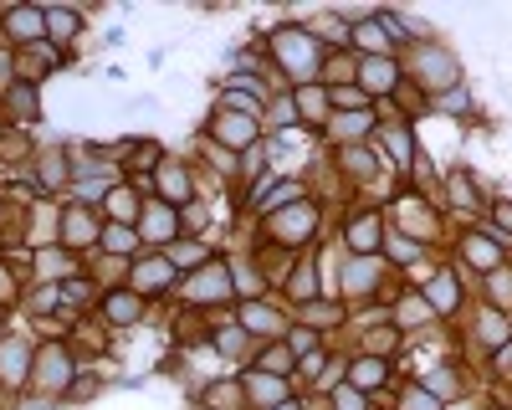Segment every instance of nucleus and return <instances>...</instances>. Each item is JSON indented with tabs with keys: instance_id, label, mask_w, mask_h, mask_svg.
Segmentation results:
<instances>
[{
	"instance_id": "nucleus-1",
	"label": "nucleus",
	"mask_w": 512,
	"mask_h": 410,
	"mask_svg": "<svg viewBox=\"0 0 512 410\" xmlns=\"http://www.w3.org/2000/svg\"><path fill=\"white\" fill-rule=\"evenodd\" d=\"M267 52H272V67L297 82V88H308L313 77H323V41L303 26V21H282L272 36H267Z\"/></svg>"
},
{
	"instance_id": "nucleus-2",
	"label": "nucleus",
	"mask_w": 512,
	"mask_h": 410,
	"mask_svg": "<svg viewBox=\"0 0 512 410\" xmlns=\"http://www.w3.org/2000/svg\"><path fill=\"white\" fill-rule=\"evenodd\" d=\"M415 77V88H420V98L431 103L436 93H446V88H461V57L446 47V41H415V57H410V72H405V82Z\"/></svg>"
},
{
	"instance_id": "nucleus-3",
	"label": "nucleus",
	"mask_w": 512,
	"mask_h": 410,
	"mask_svg": "<svg viewBox=\"0 0 512 410\" xmlns=\"http://www.w3.org/2000/svg\"><path fill=\"white\" fill-rule=\"evenodd\" d=\"M77 375H82V369H77L72 344L52 339V344H41V349H36V364H31V390L41 395V405L67 400V390H72V380H77Z\"/></svg>"
},
{
	"instance_id": "nucleus-4",
	"label": "nucleus",
	"mask_w": 512,
	"mask_h": 410,
	"mask_svg": "<svg viewBox=\"0 0 512 410\" xmlns=\"http://www.w3.org/2000/svg\"><path fill=\"white\" fill-rule=\"evenodd\" d=\"M175 293L190 303V308H231L236 303V287H231V262L210 257L200 272L185 277V287H175Z\"/></svg>"
},
{
	"instance_id": "nucleus-5",
	"label": "nucleus",
	"mask_w": 512,
	"mask_h": 410,
	"mask_svg": "<svg viewBox=\"0 0 512 410\" xmlns=\"http://www.w3.org/2000/svg\"><path fill=\"white\" fill-rule=\"evenodd\" d=\"M318 226H323L318 200H297V205H287V211L267 216V236H272L277 246H308V241L318 236Z\"/></svg>"
},
{
	"instance_id": "nucleus-6",
	"label": "nucleus",
	"mask_w": 512,
	"mask_h": 410,
	"mask_svg": "<svg viewBox=\"0 0 512 410\" xmlns=\"http://www.w3.org/2000/svg\"><path fill=\"white\" fill-rule=\"evenodd\" d=\"M175 267H169V257L164 252H139L134 262H128V277H123V287H134V293L149 303V298H164V293H175Z\"/></svg>"
},
{
	"instance_id": "nucleus-7",
	"label": "nucleus",
	"mask_w": 512,
	"mask_h": 410,
	"mask_svg": "<svg viewBox=\"0 0 512 410\" xmlns=\"http://www.w3.org/2000/svg\"><path fill=\"white\" fill-rule=\"evenodd\" d=\"M98 236H103V221H98L93 205L67 200L62 205V226H57V246H67V252H98Z\"/></svg>"
},
{
	"instance_id": "nucleus-8",
	"label": "nucleus",
	"mask_w": 512,
	"mask_h": 410,
	"mask_svg": "<svg viewBox=\"0 0 512 410\" xmlns=\"http://www.w3.org/2000/svg\"><path fill=\"white\" fill-rule=\"evenodd\" d=\"M36 123H41V88H36V82H11V88L6 93H0V129H36Z\"/></svg>"
},
{
	"instance_id": "nucleus-9",
	"label": "nucleus",
	"mask_w": 512,
	"mask_h": 410,
	"mask_svg": "<svg viewBox=\"0 0 512 410\" xmlns=\"http://www.w3.org/2000/svg\"><path fill=\"white\" fill-rule=\"evenodd\" d=\"M354 72H359V88L369 93V103L395 98V93L405 88V62H400V57H359Z\"/></svg>"
},
{
	"instance_id": "nucleus-10",
	"label": "nucleus",
	"mask_w": 512,
	"mask_h": 410,
	"mask_svg": "<svg viewBox=\"0 0 512 410\" xmlns=\"http://www.w3.org/2000/svg\"><path fill=\"white\" fill-rule=\"evenodd\" d=\"M31 364H36L31 339H21V334L0 339V390H11V395L31 390Z\"/></svg>"
},
{
	"instance_id": "nucleus-11",
	"label": "nucleus",
	"mask_w": 512,
	"mask_h": 410,
	"mask_svg": "<svg viewBox=\"0 0 512 410\" xmlns=\"http://www.w3.org/2000/svg\"><path fill=\"white\" fill-rule=\"evenodd\" d=\"M210 144H221V149H231V154H246V149L262 144V123L216 108V113H210Z\"/></svg>"
},
{
	"instance_id": "nucleus-12",
	"label": "nucleus",
	"mask_w": 512,
	"mask_h": 410,
	"mask_svg": "<svg viewBox=\"0 0 512 410\" xmlns=\"http://www.w3.org/2000/svg\"><path fill=\"white\" fill-rule=\"evenodd\" d=\"M0 31L11 36V52L41 47V41H47V11L41 6H11V11H0Z\"/></svg>"
},
{
	"instance_id": "nucleus-13",
	"label": "nucleus",
	"mask_w": 512,
	"mask_h": 410,
	"mask_svg": "<svg viewBox=\"0 0 512 410\" xmlns=\"http://www.w3.org/2000/svg\"><path fill=\"white\" fill-rule=\"evenodd\" d=\"M379 241H384V221L374 205H354L349 221H344V246L349 257H379Z\"/></svg>"
},
{
	"instance_id": "nucleus-14",
	"label": "nucleus",
	"mask_w": 512,
	"mask_h": 410,
	"mask_svg": "<svg viewBox=\"0 0 512 410\" xmlns=\"http://www.w3.org/2000/svg\"><path fill=\"white\" fill-rule=\"evenodd\" d=\"M236 323L246 328L256 344H272V339H282L287 328H292L287 313H282L277 303H262V298H256V303H236Z\"/></svg>"
},
{
	"instance_id": "nucleus-15",
	"label": "nucleus",
	"mask_w": 512,
	"mask_h": 410,
	"mask_svg": "<svg viewBox=\"0 0 512 410\" xmlns=\"http://www.w3.org/2000/svg\"><path fill=\"white\" fill-rule=\"evenodd\" d=\"M379 282H384V252L379 257H344V262H338V287H333V293L369 298Z\"/></svg>"
},
{
	"instance_id": "nucleus-16",
	"label": "nucleus",
	"mask_w": 512,
	"mask_h": 410,
	"mask_svg": "<svg viewBox=\"0 0 512 410\" xmlns=\"http://www.w3.org/2000/svg\"><path fill=\"white\" fill-rule=\"evenodd\" d=\"M180 236V211L164 200H144V216H139V241L149 246V252H164L169 241Z\"/></svg>"
},
{
	"instance_id": "nucleus-17",
	"label": "nucleus",
	"mask_w": 512,
	"mask_h": 410,
	"mask_svg": "<svg viewBox=\"0 0 512 410\" xmlns=\"http://www.w3.org/2000/svg\"><path fill=\"white\" fill-rule=\"evenodd\" d=\"M456 252H461V267H477L482 277L497 272V267H507V246H502L492 231H466V236L456 241Z\"/></svg>"
},
{
	"instance_id": "nucleus-18",
	"label": "nucleus",
	"mask_w": 512,
	"mask_h": 410,
	"mask_svg": "<svg viewBox=\"0 0 512 410\" xmlns=\"http://www.w3.org/2000/svg\"><path fill=\"white\" fill-rule=\"evenodd\" d=\"M154 195L164 205H175V211H180V205H190L195 200V170H190L185 159H164L159 170H154Z\"/></svg>"
},
{
	"instance_id": "nucleus-19",
	"label": "nucleus",
	"mask_w": 512,
	"mask_h": 410,
	"mask_svg": "<svg viewBox=\"0 0 512 410\" xmlns=\"http://www.w3.org/2000/svg\"><path fill=\"white\" fill-rule=\"evenodd\" d=\"M31 180H36V190H41V195L67 190V185H72V159H67V144L41 149V154L31 159Z\"/></svg>"
},
{
	"instance_id": "nucleus-20",
	"label": "nucleus",
	"mask_w": 512,
	"mask_h": 410,
	"mask_svg": "<svg viewBox=\"0 0 512 410\" xmlns=\"http://www.w3.org/2000/svg\"><path fill=\"white\" fill-rule=\"evenodd\" d=\"M446 205H451V211H461V216H477L482 211V190H477V175L472 170H466V164H451V170H446Z\"/></svg>"
},
{
	"instance_id": "nucleus-21",
	"label": "nucleus",
	"mask_w": 512,
	"mask_h": 410,
	"mask_svg": "<svg viewBox=\"0 0 512 410\" xmlns=\"http://www.w3.org/2000/svg\"><path fill=\"white\" fill-rule=\"evenodd\" d=\"M98 308H103V318L113 323V328H139V318H144V298L134 293V287H108V293L98 298Z\"/></svg>"
},
{
	"instance_id": "nucleus-22",
	"label": "nucleus",
	"mask_w": 512,
	"mask_h": 410,
	"mask_svg": "<svg viewBox=\"0 0 512 410\" xmlns=\"http://www.w3.org/2000/svg\"><path fill=\"white\" fill-rule=\"evenodd\" d=\"M349 47L359 52V57H395V41H390V31L379 26V16L369 11V16H359L354 26H349Z\"/></svg>"
},
{
	"instance_id": "nucleus-23",
	"label": "nucleus",
	"mask_w": 512,
	"mask_h": 410,
	"mask_svg": "<svg viewBox=\"0 0 512 410\" xmlns=\"http://www.w3.org/2000/svg\"><path fill=\"white\" fill-rule=\"evenodd\" d=\"M390 375H395V364H390V359L359 354V359H349V375H344V385H354L359 395H374V390L390 385Z\"/></svg>"
},
{
	"instance_id": "nucleus-24",
	"label": "nucleus",
	"mask_w": 512,
	"mask_h": 410,
	"mask_svg": "<svg viewBox=\"0 0 512 410\" xmlns=\"http://www.w3.org/2000/svg\"><path fill=\"white\" fill-rule=\"evenodd\" d=\"M292 103H297V123H308V129H323V123L333 118L328 82H308V88H292Z\"/></svg>"
},
{
	"instance_id": "nucleus-25",
	"label": "nucleus",
	"mask_w": 512,
	"mask_h": 410,
	"mask_svg": "<svg viewBox=\"0 0 512 410\" xmlns=\"http://www.w3.org/2000/svg\"><path fill=\"white\" fill-rule=\"evenodd\" d=\"M241 390H246V405H251V410H272V405L292 400V395H287V380L262 375V369H246V375H241Z\"/></svg>"
},
{
	"instance_id": "nucleus-26",
	"label": "nucleus",
	"mask_w": 512,
	"mask_h": 410,
	"mask_svg": "<svg viewBox=\"0 0 512 410\" xmlns=\"http://www.w3.org/2000/svg\"><path fill=\"white\" fill-rule=\"evenodd\" d=\"M41 11H47V41L57 52H67L72 41L82 36V26H88V16H82L77 6H41Z\"/></svg>"
},
{
	"instance_id": "nucleus-27",
	"label": "nucleus",
	"mask_w": 512,
	"mask_h": 410,
	"mask_svg": "<svg viewBox=\"0 0 512 410\" xmlns=\"http://www.w3.org/2000/svg\"><path fill=\"white\" fill-rule=\"evenodd\" d=\"M374 123H379V118H374V108H359V113H333V118H328V134L349 149V144H369V139H374Z\"/></svg>"
},
{
	"instance_id": "nucleus-28",
	"label": "nucleus",
	"mask_w": 512,
	"mask_h": 410,
	"mask_svg": "<svg viewBox=\"0 0 512 410\" xmlns=\"http://www.w3.org/2000/svg\"><path fill=\"white\" fill-rule=\"evenodd\" d=\"M420 298L431 303V313H436V318H451V313H461V282H456V272H436L431 282L420 287Z\"/></svg>"
},
{
	"instance_id": "nucleus-29",
	"label": "nucleus",
	"mask_w": 512,
	"mask_h": 410,
	"mask_svg": "<svg viewBox=\"0 0 512 410\" xmlns=\"http://www.w3.org/2000/svg\"><path fill=\"white\" fill-rule=\"evenodd\" d=\"M103 205H108L113 226H139V216H144V195H139V185H128V180H118Z\"/></svg>"
},
{
	"instance_id": "nucleus-30",
	"label": "nucleus",
	"mask_w": 512,
	"mask_h": 410,
	"mask_svg": "<svg viewBox=\"0 0 512 410\" xmlns=\"http://www.w3.org/2000/svg\"><path fill=\"white\" fill-rule=\"evenodd\" d=\"M420 385L431 390L441 405H451V400H461V390H466V375L446 359V364H431V369H420Z\"/></svg>"
},
{
	"instance_id": "nucleus-31",
	"label": "nucleus",
	"mask_w": 512,
	"mask_h": 410,
	"mask_svg": "<svg viewBox=\"0 0 512 410\" xmlns=\"http://www.w3.org/2000/svg\"><path fill=\"white\" fill-rule=\"evenodd\" d=\"M139 226H113V221H103V236H98V252L103 257H113V262H134L139 257Z\"/></svg>"
},
{
	"instance_id": "nucleus-32",
	"label": "nucleus",
	"mask_w": 512,
	"mask_h": 410,
	"mask_svg": "<svg viewBox=\"0 0 512 410\" xmlns=\"http://www.w3.org/2000/svg\"><path fill=\"white\" fill-rule=\"evenodd\" d=\"M287 298H292L297 308L313 303V298H328V293H323V277H318V267H313V257L292 262V272H287Z\"/></svg>"
},
{
	"instance_id": "nucleus-33",
	"label": "nucleus",
	"mask_w": 512,
	"mask_h": 410,
	"mask_svg": "<svg viewBox=\"0 0 512 410\" xmlns=\"http://www.w3.org/2000/svg\"><path fill=\"white\" fill-rule=\"evenodd\" d=\"M164 257H169V267H175V272H200L205 262H210V246L205 241H195V236H175V241H169L164 246Z\"/></svg>"
},
{
	"instance_id": "nucleus-34",
	"label": "nucleus",
	"mask_w": 512,
	"mask_h": 410,
	"mask_svg": "<svg viewBox=\"0 0 512 410\" xmlns=\"http://www.w3.org/2000/svg\"><path fill=\"white\" fill-rule=\"evenodd\" d=\"M472 339H477L482 349H492V354H497V349L512 339V318H507V313H497V308H482V313H477V323H472Z\"/></svg>"
},
{
	"instance_id": "nucleus-35",
	"label": "nucleus",
	"mask_w": 512,
	"mask_h": 410,
	"mask_svg": "<svg viewBox=\"0 0 512 410\" xmlns=\"http://www.w3.org/2000/svg\"><path fill=\"white\" fill-rule=\"evenodd\" d=\"M400 334H415V328H425V323H436V313H431V303H425L420 293H400V303H395V318H390Z\"/></svg>"
},
{
	"instance_id": "nucleus-36",
	"label": "nucleus",
	"mask_w": 512,
	"mask_h": 410,
	"mask_svg": "<svg viewBox=\"0 0 512 410\" xmlns=\"http://www.w3.org/2000/svg\"><path fill=\"white\" fill-rule=\"evenodd\" d=\"M251 369H262V375H277V380H287V375H297V359H292V349H287L282 339H272V344H262V349H256Z\"/></svg>"
},
{
	"instance_id": "nucleus-37",
	"label": "nucleus",
	"mask_w": 512,
	"mask_h": 410,
	"mask_svg": "<svg viewBox=\"0 0 512 410\" xmlns=\"http://www.w3.org/2000/svg\"><path fill=\"white\" fill-rule=\"evenodd\" d=\"M303 26L323 41V47H338V52H344V47H349V26H354V21H344L338 11H323V16H308Z\"/></svg>"
},
{
	"instance_id": "nucleus-38",
	"label": "nucleus",
	"mask_w": 512,
	"mask_h": 410,
	"mask_svg": "<svg viewBox=\"0 0 512 410\" xmlns=\"http://www.w3.org/2000/svg\"><path fill=\"white\" fill-rule=\"evenodd\" d=\"M297 323L303 328H318V334H328V323H344V303L338 298H313L297 308Z\"/></svg>"
},
{
	"instance_id": "nucleus-39",
	"label": "nucleus",
	"mask_w": 512,
	"mask_h": 410,
	"mask_svg": "<svg viewBox=\"0 0 512 410\" xmlns=\"http://www.w3.org/2000/svg\"><path fill=\"white\" fill-rule=\"evenodd\" d=\"M246 344H251V334L231 318V323H221V328H210V349L216 354H226V359H241L246 354Z\"/></svg>"
},
{
	"instance_id": "nucleus-40",
	"label": "nucleus",
	"mask_w": 512,
	"mask_h": 410,
	"mask_svg": "<svg viewBox=\"0 0 512 410\" xmlns=\"http://www.w3.org/2000/svg\"><path fill=\"white\" fill-rule=\"evenodd\" d=\"M431 108L436 113H446V118H477V108H472V88H466V82H461V88H446V93H436L431 98Z\"/></svg>"
},
{
	"instance_id": "nucleus-41",
	"label": "nucleus",
	"mask_w": 512,
	"mask_h": 410,
	"mask_svg": "<svg viewBox=\"0 0 512 410\" xmlns=\"http://www.w3.org/2000/svg\"><path fill=\"white\" fill-rule=\"evenodd\" d=\"M292 123H297V103H292V88L267 98V113H262V129H277V134H292Z\"/></svg>"
},
{
	"instance_id": "nucleus-42",
	"label": "nucleus",
	"mask_w": 512,
	"mask_h": 410,
	"mask_svg": "<svg viewBox=\"0 0 512 410\" xmlns=\"http://www.w3.org/2000/svg\"><path fill=\"white\" fill-rule=\"evenodd\" d=\"M482 282H487V308H497V313L512 318V272L497 267V272H487Z\"/></svg>"
},
{
	"instance_id": "nucleus-43",
	"label": "nucleus",
	"mask_w": 512,
	"mask_h": 410,
	"mask_svg": "<svg viewBox=\"0 0 512 410\" xmlns=\"http://www.w3.org/2000/svg\"><path fill=\"white\" fill-rule=\"evenodd\" d=\"M282 344L292 349V359H308L313 349H323V334H318V328H303V323H297V328H287V334H282Z\"/></svg>"
},
{
	"instance_id": "nucleus-44",
	"label": "nucleus",
	"mask_w": 512,
	"mask_h": 410,
	"mask_svg": "<svg viewBox=\"0 0 512 410\" xmlns=\"http://www.w3.org/2000/svg\"><path fill=\"white\" fill-rule=\"evenodd\" d=\"M395 410H446V405H441V400H436L431 390H425V385L415 380V385H405V390H400Z\"/></svg>"
},
{
	"instance_id": "nucleus-45",
	"label": "nucleus",
	"mask_w": 512,
	"mask_h": 410,
	"mask_svg": "<svg viewBox=\"0 0 512 410\" xmlns=\"http://www.w3.org/2000/svg\"><path fill=\"white\" fill-rule=\"evenodd\" d=\"M36 267H41V277H62V282H67L72 257H67V252H57V246H41V252H36Z\"/></svg>"
},
{
	"instance_id": "nucleus-46",
	"label": "nucleus",
	"mask_w": 512,
	"mask_h": 410,
	"mask_svg": "<svg viewBox=\"0 0 512 410\" xmlns=\"http://www.w3.org/2000/svg\"><path fill=\"white\" fill-rule=\"evenodd\" d=\"M205 226H210V211H205L200 200L180 205V231H185V236H195V241H200V231H205Z\"/></svg>"
},
{
	"instance_id": "nucleus-47",
	"label": "nucleus",
	"mask_w": 512,
	"mask_h": 410,
	"mask_svg": "<svg viewBox=\"0 0 512 410\" xmlns=\"http://www.w3.org/2000/svg\"><path fill=\"white\" fill-rule=\"evenodd\" d=\"M384 252H390V262H415V257L425 252V246H420V241H410V236H400V231H390Z\"/></svg>"
},
{
	"instance_id": "nucleus-48",
	"label": "nucleus",
	"mask_w": 512,
	"mask_h": 410,
	"mask_svg": "<svg viewBox=\"0 0 512 410\" xmlns=\"http://www.w3.org/2000/svg\"><path fill=\"white\" fill-rule=\"evenodd\" d=\"M328 410H369V395H359L354 385H338L328 395Z\"/></svg>"
},
{
	"instance_id": "nucleus-49",
	"label": "nucleus",
	"mask_w": 512,
	"mask_h": 410,
	"mask_svg": "<svg viewBox=\"0 0 512 410\" xmlns=\"http://www.w3.org/2000/svg\"><path fill=\"white\" fill-rule=\"evenodd\" d=\"M108 385L98 380V375H77L72 380V390H67V405H77V400H93V395H103Z\"/></svg>"
},
{
	"instance_id": "nucleus-50",
	"label": "nucleus",
	"mask_w": 512,
	"mask_h": 410,
	"mask_svg": "<svg viewBox=\"0 0 512 410\" xmlns=\"http://www.w3.org/2000/svg\"><path fill=\"white\" fill-rule=\"evenodd\" d=\"M502 246H512V205L502 200V205H492V226H487Z\"/></svg>"
},
{
	"instance_id": "nucleus-51",
	"label": "nucleus",
	"mask_w": 512,
	"mask_h": 410,
	"mask_svg": "<svg viewBox=\"0 0 512 410\" xmlns=\"http://www.w3.org/2000/svg\"><path fill=\"white\" fill-rule=\"evenodd\" d=\"M57 287H62V303H88V298H98L88 277H67V282H57Z\"/></svg>"
},
{
	"instance_id": "nucleus-52",
	"label": "nucleus",
	"mask_w": 512,
	"mask_h": 410,
	"mask_svg": "<svg viewBox=\"0 0 512 410\" xmlns=\"http://www.w3.org/2000/svg\"><path fill=\"white\" fill-rule=\"evenodd\" d=\"M11 303H21V282H16V272L6 267V257H0V308H11Z\"/></svg>"
},
{
	"instance_id": "nucleus-53",
	"label": "nucleus",
	"mask_w": 512,
	"mask_h": 410,
	"mask_svg": "<svg viewBox=\"0 0 512 410\" xmlns=\"http://www.w3.org/2000/svg\"><path fill=\"white\" fill-rule=\"evenodd\" d=\"M323 369H328V349H313L308 359H297V375H303V380H318Z\"/></svg>"
},
{
	"instance_id": "nucleus-54",
	"label": "nucleus",
	"mask_w": 512,
	"mask_h": 410,
	"mask_svg": "<svg viewBox=\"0 0 512 410\" xmlns=\"http://www.w3.org/2000/svg\"><path fill=\"white\" fill-rule=\"evenodd\" d=\"M492 369H497V375H512V339H507V344L492 354Z\"/></svg>"
},
{
	"instance_id": "nucleus-55",
	"label": "nucleus",
	"mask_w": 512,
	"mask_h": 410,
	"mask_svg": "<svg viewBox=\"0 0 512 410\" xmlns=\"http://www.w3.org/2000/svg\"><path fill=\"white\" fill-rule=\"evenodd\" d=\"M272 410H308L303 400H282V405H272Z\"/></svg>"
},
{
	"instance_id": "nucleus-56",
	"label": "nucleus",
	"mask_w": 512,
	"mask_h": 410,
	"mask_svg": "<svg viewBox=\"0 0 512 410\" xmlns=\"http://www.w3.org/2000/svg\"><path fill=\"white\" fill-rule=\"evenodd\" d=\"M446 410H477V405H472V400H451Z\"/></svg>"
},
{
	"instance_id": "nucleus-57",
	"label": "nucleus",
	"mask_w": 512,
	"mask_h": 410,
	"mask_svg": "<svg viewBox=\"0 0 512 410\" xmlns=\"http://www.w3.org/2000/svg\"><path fill=\"white\" fill-rule=\"evenodd\" d=\"M492 410H512V405H492Z\"/></svg>"
},
{
	"instance_id": "nucleus-58",
	"label": "nucleus",
	"mask_w": 512,
	"mask_h": 410,
	"mask_svg": "<svg viewBox=\"0 0 512 410\" xmlns=\"http://www.w3.org/2000/svg\"><path fill=\"white\" fill-rule=\"evenodd\" d=\"M0 211H6V205H0Z\"/></svg>"
}]
</instances>
